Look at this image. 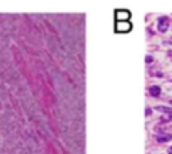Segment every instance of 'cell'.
<instances>
[{
	"instance_id": "cell-1",
	"label": "cell",
	"mask_w": 172,
	"mask_h": 154,
	"mask_svg": "<svg viewBox=\"0 0 172 154\" xmlns=\"http://www.w3.org/2000/svg\"><path fill=\"white\" fill-rule=\"evenodd\" d=\"M132 30V23L130 22H116L114 31L118 34H126Z\"/></svg>"
},
{
	"instance_id": "cell-2",
	"label": "cell",
	"mask_w": 172,
	"mask_h": 154,
	"mask_svg": "<svg viewBox=\"0 0 172 154\" xmlns=\"http://www.w3.org/2000/svg\"><path fill=\"white\" fill-rule=\"evenodd\" d=\"M129 18H130V12L126 9H117L114 12L116 22H129Z\"/></svg>"
},
{
	"instance_id": "cell-3",
	"label": "cell",
	"mask_w": 172,
	"mask_h": 154,
	"mask_svg": "<svg viewBox=\"0 0 172 154\" xmlns=\"http://www.w3.org/2000/svg\"><path fill=\"white\" fill-rule=\"evenodd\" d=\"M157 28H159L160 32H165V31L168 30V19H167V16L159 18V20H157Z\"/></svg>"
},
{
	"instance_id": "cell-4",
	"label": "cell",
	"mask_w": 172,
	"mask_h": 154,
	"mask_svg": "<svg viewBox=\"0 0 172 154\" xmlns=\"http://www.w3.org/2000/svg\"><path fill=\"white\" fill-rule=\"evenodd\" d=\"M172 139V135L171 134H167V133H159L156 135V141L159 143H163V142H168Z\"/></svg>"
},
{
	"instance_id": "cell-5",
	"label": "cell",
	"mask_w": 172,
	"mask_h": 154,
	"mask_svg": "<svg viewBox=\"0 0 172 154\" xmlns=\"http://www.w3.org/2000/svg\"><path fill=\"white\" fill-rule=\"evenodd\" d=\"M149 92H151L152 96H159L160 95V87H159V86H152V87L149 89Z\"/></svg>"
},
{
	"instance_id": "cell-6",
	"label": "cell",
	"mask_w": 172,
	"mask_h": 154,
	"mask_svg": "<svg viewBox=\"0 0 172 154\" xmlns=\"http://www.w3.org/2000/svg\"><path fill=\"white\" fill-rule=\"evenodd\" d=\"M156 110L157 111H161V113H165V114H169V115L172 114V109L165 107V106H157Z\"/></svg>"
},
{
	"instance_id": "cell-7",
	"label": "cell",
	"mask_w": 172,
	"mask_h": 154,
	"mask_svg": "<svg viewBox=\"0 0 172 154\" xmlns=\"http://www.w3.org/2000/svg\"><path fill=\"white\" fill-rule=\"evenodd\" d=\"M145 60L148 62V63H151V62H152L153 59H152V56H149V55H148V56H147V58H145Z\"/></svg>"
},
{
	"instance_id": "cell-8",
	"label": "cell",
	"mask_w": 172,
	"mask_h": 154,
	"mask_svg": "<svg viewBox=\"0 0 172 154\" xmlns=\"http://www.w3.org/2000/svg\"><path fill=\"white\" fill-rule=\"evenodd\" d=\"M151 113H152L151 111V109H147V115H151Z\"/></svg>"
},
{
	"instance_id": "cell-9",
	"label": "cell",
	"mask_w": 172,
	"mask_h": 154,
	"mask_svg": "<svg viewBox=\"0 0 172 154\" xmlns=\"http://www.w3.org/2000/svg\"><path fill=\"white\" fill-rule=\"evenodd\" d=\"M168 154H172V146L168 149Z\"/></svg>"
},
{
	"instance_id": "cell-10",
	"label": "cell",
	"mask_w": 172,
	"mask_h": 154,
	"mask_svg": "<svg viewBox=\"0 0 172 154\" xmlns=\"http://www.w3.org/2000/svg\"><path fill=\"white\" fill-rule=\"evenodd\" d=\"M171 103H172V100H171Z\"/></svg>"
}]
</instances>
